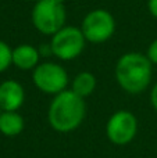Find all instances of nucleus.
Here are the masks:
<instances>
[{"label":"nucleus","instance_id":"f257e3e1","mask_svg":"<svg viewBox=\"0 0 157 158\" xmlns=\"http://www.w3.org/2000/svg\"><path fill=\"white\" fill-rule=\"evenodd\" d=\"M86 115L85 98L71 89L53 96L47 110V121L53 131L58 133H70L81 126Z\"/></svg>","mask_w":157,"mask_h":158},{"label":"nucleus","instance_id":"f03ea898","mask_svg":"<svg viewBox=\"0 0 157 158\" xmlns=\"http://www.w3.org/2000/svg\"><path fill=\"white\" fill-rule=\"evenodd\" d=\"M114 75L118 86L124 92L129 94H141L152 82L153 64L146 54L129 52L117 60Z\"/></svg>","mask_w":157,"mask_h":158},{"label":"nucleus","instance_id":"7ed1b4c3","mask_svg":"<svg viewBox=\"0 0 157 158\" xmlns=\"http://www.w3.org/2000/svg\"><path fill=\"white\" fill-rule=\"evenodd\" d=\"M31 19L38 32L53 36L63 27H66V4L61 0H38L33 4Z\"/></svg>","mask_w":157,"mask_h":158},{"label":"nucleus","instance_id":"20e7f679","mask_svg":"<svg viewBox=\"0 0 157 158\" xmlns=\"http://www.w3.org/2000/svg\"><path fill=\"white\" fill-rule=\"evenodd\" d=\"M86 44L81 28L66 25L50 39L53 56L61 61H72L82 54Z\"/></svg>","mask_w":157,"mask_h":158},{"label":"nucleus","instance_id":"39448f33","mask_svg":"<svg viewBox=\"0 0 157 158\" xmlns=\"http://www.w3.org/2000/svg\"><path fill=\"white\" fill-rule=\"evenodd\" d=\"M81 31L89 43H104L116 32V19L106 8H95L83 17Z\"/></svg>","mask_w":157,"mask_h":158},{"label":"nucleus","instance_id":"423d86ee","mask_svg":"<svg viewBox=\"0 0 157 158\" xmlns=\"http://www.w3.org/2000/svg\"><path fill=\"white\" fill-rule=\"evenodd\" d=\"M32 81L42 93L56 96L67 90L70 78L63 65L53 61H46L39 64L32 71Z\"/></svg>","mask_w":157,"mask_h":158},{"label":"nucleus","instance_id":"0eeeda50","mask_svg":"<svg viewBox=\"0 0 157 158\" xmlns=\"http://www.w3.org/2000/svg\"><path fill=\"white\" fill-rule=\"evenodd\" d=\"M138 133V119L134 112L118 110L113 112L106 123V136L113 144H129Z\"/></svg>","mask_w":157,"mask_h":158},{"label":"nucleus","instance_id":"6e6552de","mask_svg":"<svg viewBox=\"0 0 157 158\" xmlns=\"http://www.w3.org/2000/svg\"><path fill=\"white\" fill-rule=\"evenodd\" d=\"M25 101V90L17 81L8 79L0 83V110L18 111Z\"/></svg>","mask_w":157,"mask_h":158},{"label":"nucleus","instance_id":"1a4fd4ad","mask_svg":"<svg viewBox=\"0 0 157 158\" xmlns=\"http://www.w3.org/2000/svg\"><path fill=\"white\" fill-rule=\"evenodd\" d=\"M39 49L29 43L18 44L13 49V65L21 71H33L39 65Z\"/></svg>","mask_w":157,"mask_h":158},{"label":"nucleus","instance_id":"9d476101","mask_svg":"<svg viewBox=\"0 0 157 158\" xmlns=\"http://www.w3.org/2000/svg\"><path fill=\"white\" fill-rule=\"evenodd\" d=\"M25 121L17 111H2L0 114V133L7 137H15L24 131Z\"/></svg>","mask_w":157,"mask_h":158},{"label":"nucleus","instance_id":"9b49d317","mask_svg":"<svg viewBox=\"0 0 157 158\" xmlns=\"http://www.w3.org/2000/svg\"><path fill=\"white\" fill-rule=\"evenodd\" d=\"M96 77L89 71H82L79 74H77L71 82V90L74 93H77L78 96H81L82 98H86L88 96H91L96 90Z\"/></svg>","mask_w":157,"mask_h":158},{"label":"nucleus","instance_id":"f8f14e48","mask_svg":"<svg viewBox=\"0 0 157 158\" xmlns=\"http://www.w3.org/2000/svg\"><path fill=\"white\" fill-rule=\"evenodd\" d=\"M13 64V49L6 42L0 40V74L7 71Z\"/></svg>","mask_w":157,"mask_h":158},{"label":"nucleus","instance_id":"ddd939ff","mask_svg":"<svg viewBox=\"0 0 157 158\" xmlns=\"http://www.w3.org/2000/svg\"><path fill=\"white\" fill-rule=\"evenodd\" d=\"M146 56H147V58L150 60V63H152L153 65H155V64L157 65V39H155V40L149 44Z\"/></svg>","mask_w":157,"mask_h":158},{"label":"nucleus","instance_id":"4468645a","mask_svg":"<svg viewBox=\"0 0 157 158\" xmlns=\"http://www.w3.org/2000/svg\"><path fill=\"white\" fill-rule=\"evenodd\" d=\"M150 104H152L153 110L157 112V82L150 90Z\"/></svg>","mask_w":157,"mask_h":158},{"label":"nucleus","instance_id":"2eb2a0df","mask_svg":"<svg viewBox=\"0 0 157 158\" xmlns=\"http://www.w3.org/2000/svg\"><path fill=\"white\" fill-rule=\"evenodd\" d=\"M39 53H40V57H50V56H53V52H52V47H50V43L47 44H40V47H39Z\"/></svg>","mask_w":157,"mask_h":158},{"label":"nucleus","instance_id":"dca6fc26","mask_svg":"<svg viewBox=\"0 0 157 158\" xmlns=\"http://www.w3.org/2000/svg\"><path fill=\"white\" fill-rule=\"evenodd\" d=\"M147 10L157 19V0H147Z\"/></svg>","mask_w":157,"mask_h":158},{"label":"nucleus","instance_id":"f3484780","mask_svg":"<svg viewBox=\"0 0 157 158\" xmlns=\"http://www.w3.org/2000/svg\"><path fill=\"white\" fill-rule=\"evenodd\" d=\"M27 2H35V3H36V2H38V0H27Z\"/></svg>","mask_w":157,"mask_h":158},{"label":"nucleus","instance_id":"a211bd4d","mask_svg":"<svg viewBox=\"0 0 157 158\" xmlns=\"http://www.w3.org/2000/svg\"><path fill=\"white\" fill-rule=\"evenodd\" d=\"M61 2H66V0H61Z\"/></svg>","mask_w":157,"mask_h":158},{"label":"nucleus","instance_id":"6ab92c4d","mask_svg":"<svg viewBox=\"0 0 157 158\" xmlns=\"http://www.w3.org/2000/svg\"><path fill=\"white\" fill-rule=\"evenodd\" d=\"M0 114H2V110H0Z\"/></svg>","mask_w":157,"mask_h":158}]
</instances>
